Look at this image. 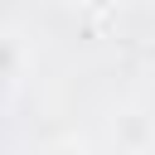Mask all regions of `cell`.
Wrapping results in <instances>:
<instances>
[{
	"label": "cell",
	"instance_id": "cell-1",
	"mask_svg": "<svg viewBox=\"0 0 155 155\" xmlns=\"http://www.w3.org/2000/svg\"><path fill=\"white\" fill-rule=\"evenodd\" d=\"M15 68H19V44L0 34V78H15Z\"/></svg>",
	"mask_w": 155,
	"mask_h": 155
}]
</instances>
